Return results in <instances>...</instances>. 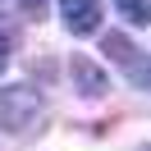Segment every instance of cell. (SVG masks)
Returning a JSON list of instances; mask_svg holds the SVG:
<instances>
[{"instance_id": "1", "label": "cell", "mask_w": 151, "mask_h": 151, "mask_svg": "<svg viewBox=\"0 0 151 151\" xmlns=\"http://www.w3.org/2000/svg\"><path fill=\"white\" fill-rule=\"evenodd\" d=\"M37 114H41V96H37V87H28V83L0 87V124H5L9 133H23Z\"/></svg>"}, {"instance_id": "2", "label": "cell", "mask_w": 151, "mask_h": 151, "mask_svg": "<svg viewBox=\"0 0 151 151\" xmlns=\"http://www.w3.org/2000/svg\"><path fill=\"white\" fill-rule=\"evenodd\" d=\"M60 9H64V28L73 37H87L101 28V0H60Z\"/></svg>"}, {"instance_id": "3", "label": "cell", "mask_w": 151, "mask_h": 151, "mask_svg": "<svg viewBox=\"0 0 151 151\" xmlns=\"http://www.w3.org/2000/svg\"><path fill=\"white\" fill-rule=\"evenodd\" d=\"M73 83H78V92L83 96H105V73L92 64V60H83V55H73Z\"/></svg>"}, {"instance_id": "4", "label": "cell", "mask_w": 151, "mask_h": 151, "mask_svg": "<svg viewBox=\"0 0 151 151\" xmlns=\"http://www.w3.org/2000/svg\"><path fill=\"white\" fill-rule=\"evenodd\" d=\"M114 9H119L128 23H137V28L151 23V0H114Z\"/></svg>"}, {"instance_id": "5", "label": "cell", "mask_w": 151, "mask_h": 151, "mask_svg": "<svg viewBox=\"0 0 151 151\" xmlns=\"http://www.w3.org/2000/svg\"><path fill=\"white\" fill-rule=\"evenodd\" d=\"M105 55H114V60H124V64H133V41L119 37V32H110V37H105Z\"/></svg>"}, {"instance_id": "6", "label": "cell", "mask_w": 151, "mask_h": 151, "mask_svg": "<svg viewBox=\"0 0 151 151\" xmlns=\"http://www.w3.org/2000/svg\"><path fill=\"white\" fill-rule=\"evenodd\" d=\"M128 69H133V83H137V87H147V92H151V55H147V60H133Z\"/></svg>"}, {"instance_id": "7", "label": "cell", "mask_w": 151, "mask_h": 151, "mask_svg": "<svg viewBox=\"0 0 151 151\" xmlns=\"http://www.w3.org/2000/svg\"><path fill=\"white\" fill-rule=\"evenodd\" d=\"M9 64V41H5V32H0V69Z\"/></svg>"}, {"instance_id": "8", "label": "cell", "mask_w": 151, "mask_h": 151, "mask_svg": "<svg viewBox=\"0 0 151 151\" xmlns=\"http://www.w3.org/2000/svg\"><path fill=\"white\" fill-rule=\"evenodd\" d=\"M19 5H23L28 14H41V5H46V0H19Z\"/></svg>"}, {"instance_id": "9", "label": "cell", "mask_w": 151, "mask_h": 151, "mask_svg": "<svg viewBox=\"0 0 151 151\" xmlns=\"http://www.w3.org/2000/svg\"><path fill=\"white\" fill-rule=\"evenodd\" d=\"M147 151H151V147H147Z\"/></svg>"}]
</instances>
